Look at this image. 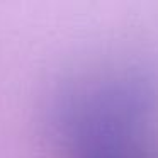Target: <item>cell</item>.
<instances>
[{"label": "cell", "mask_w": 158, "mask_h": 158, "mask_svg": "<svg viewBox=\"0 0 158 158\" xmlns=\"http://www.w3.org/2000/svg\"><path fill=\"white\" fill-rule=\"evenodd\" d=\"M94 158H104V156H94Z\"/></svg>", "instance_id": "6da1fadb"}]
</instances>
